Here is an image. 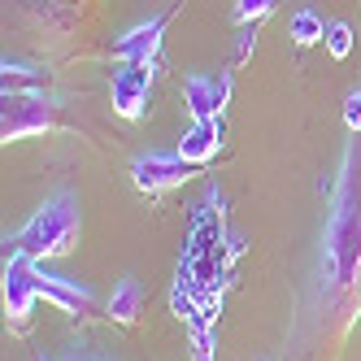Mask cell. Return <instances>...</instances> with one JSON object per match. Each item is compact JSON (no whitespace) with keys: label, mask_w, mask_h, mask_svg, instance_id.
<instances>
[{"label":"cell","mask_w":361,"mask_h":361,"mask_svg":"<svg viewBox=\"0 0 361 361\" xmlns=\"http://www.w3.org/2000/svg\"><path fill=\"white\" fill-rule=\"evenodd\" d=\"M178 9H183V0H174L170 9L152 13L148 22H140V27H131L126 35L114 39V61H140V66H157L161 57V44H166V31L170 22L178 18Z\"/></svg>","instance_id":"obj_4"},{"label":"cell","mask_w":361,"mask_h":361,"mask_svg":"<svg viewBox=\"0 0 361 361\" xmlns=\"http://www.w3.org/2000/svg\"><path fill=\"white\" fill-rule=\"evenodd\" d=\"M357 152L348 148L344 178L335 192V209L322 231V283L331 296H344L361 279V178H357Z\"/></svg>","instance_id":"obj_1"},{"label":"cell","mask_w":361,"mask_h":361,"mask_svg":"<svg viewBox=\"0 0 361 361\" xmlns=\"http://www.w3.org/2000/svg\"><path fill=\"white\" fill-rule=\"evenodd\" d=\"M57 126V109L48 105L44 96L35 92H13L5 96V114H0V140L13 144V140H27V135H44Z\"/></svg>","instance_id":"obj_3"},{"label":"cell","mask_w":361,"mask_h":361,"mask_svg":"<svg viewBox=\"0 0 361 361\" xmlns=\"http://www.w3.org/2000/svg\"><path fill=\"white\" fill-rule=\"evenodd\" d=\"M0 79H5V96H13V92H35V87L48 79V70L5 57V61H0Z\"/></svg>","instance_id":"obj_12"},{"label":"cell","mask_w":361,"mask_h":361,"mask_svg":"<svg viewBox=\"0 0 361 361\" xmlns=\"http://www.w3.org/2000/svg\"><path fill=\"white\" fill-rule=\"evenodd\" d=\"M288 35H292V44L309 48V44L326 39V27H322V18H318L314 9H296V13H292V27H288Z\"/></svg>","instance_id":"obj_13"},{"label":"cell","mask_w":361,"mask_h":361,"mask_svg":"<svg viewBox=\"0 0 361 361\" xmlns=\"http://www.w3.org/2000/svg\"><path fill=\"white\" fill-rule=\"evenodd\" d=\"M174 152L192 166H209L222 152V118H192V126L178 135Z\"/></svg>","instance_id":"obj_10"},{"label":"cell","mask_w":361,"mask_h":361,"mask_svg":"<svg viewBox=\"0 0 361 361\" xmlns=\"http://www.w3.org/2000/svg\"><path fill=\"white\" fill-rule=\"evenodd\" d=\"M140 309H144V288H140V279H118L114 283V296H109V318L118 326H131L140 318Z\"/></svg>","instance_id":"obj_11"},{"label":"cell","mask_w":361,"mask_h":361,"mask_svg":"<svg viewBox=\"0 0 361 361\" xmlns=\"http://www.w3.org/2000/svg\"><path fill=\"white\" fill-rule=\"evenodd\" d=\"M192 174H196V166L183 161L178 152H140V157L131 161V183L140 192H148V196L170 192V188H183Z\"/></svg>","instance_id":"obj_6"},{"label":"cell","mask_w":361,"mask_h":361,"mask_svg":"<svg viewBox=\"0 0 361 361\" xmlns=\"http://www.w3.org/2000/svg\"><path fill=\"white\" fill-rule=\"evenodd\" d=\"M279 0H235L231 5V18H235V27H262V22L274 13Z\"/></svg>","instance_id":"obj_14"},{"label":"cell","mask_w":361,"mask_h":361,"mask_svg":"<svg viewBox=\"0 0 361 361\" xmlns=\"http://www.w3.org/2000/svg\"><path fill=\"white\" fill-rule=\"evenodd\" d=\"M148 96H152V66L140 61H118L114 66V79H109V100H114V114L135 122L148 114Z\"/></svg>","instance_id":"obj_5"},{"label":"cell","mask_w":361,"mask_h":361,"mask_svg":"<svg viewBox=\"0 0 361 361\" xmlns=\"http://www.w3.org/2000/svg\"><path fill=\"white\" fill-rule=\"evenodd\" d=\"M231 92H235V83H231V74L218 70V74H188L183 79V105L192 118H222L226 105H231Z\"/></svg>","instance_id":"obj_8"},{"label":"cell","mask_w":361,"mask_h":361,"mask_svg":"<svg viewBox=\"0 0 361 361\" xmlns=\"http://www.w3.org/2000/svg\"><path fill=\"white\" fill-rule=\"evenodd\" d=\"M326 53L335 57V61H344L348 53H353V27L348 22H326Z\"/></svg>","instance_id":"obj_15"},{"label":"cell","mask_w":361,"mask_h":361,"mask_svg":"<svg viewBox=\"0 0 361 361\" xmlns=\"http://www.w3.org/2000/svg\"><path fill=\"white\" fill-rule=\"evenodd\" d=\"M35 279H39V300L57 305L61 314H74V318L92 314L96 296H92L87 288H79V279H66V274H48V270H44L39 262H35Z\"/></svg>","instance_id":"obj_9"},{"label":"cell","mask_w":361,"mask_h":361,"mask_svg":"<svg viewBox=\"0 0 361 361\" xmlns=\"http://www.w3.org/2000/svg\"><path fill=\"white\" fill-rule=\"evenodd\" d=\"M257 31H262V27H240V35H235V66L252 57V48H257Z\"/></svg>","instance_id":"obj_18"},{"label":"cell","mask_w":361,"mask_h":361,"mask_svg":"<svg viewBox=\"0 0 361 361\" xmlns=\"http://www.w3.org/2000/svg\"><path fill=\"white\" fill-rule=\"evenodd\" d=\"M344 126H348L353 135H361V87L344 96Z\"/></svg>","instance_id":"obj_17"},{"label":"cell","mask_w":361,"mask_h":361,"mask_svg":"<svg viewBox=\"0 0 361 361\" xmlns=\"http://www.w3.org/2000/svg\"><path fill=\"white\" fill-rule=\"evenodd\" d=\"M0 292H5V314L9 322H27L31 309L39 300V279H35V262L27 252H9L5 262V279H0Z\"/></svg>","instance_id":"obj_7"},{"label":"cell","mask_w":361,"mask_h":361,"mask_svg":"<svg viewBox=\"0 0 361 361\" xmlns=\"http://www.w3.org/2000/svg\"><path fill=\"white\" fill-rule=\"evenodd\" d=\"M79 231H83V209H79V196L70 188L53 192L39 209L18 226L13 235V252H27L31 262H53V257H70L74 244H79Z\"/></svg>","instance_id":"obj_2"},{"label":"cell","mask_w":361,"mask_h":361,"mask_svg":"<svg viewBox=\"0 0 361 361\" xmlns=\"http://www.w3.org/2000/svg\"><path fill=\"white\" fill-rule=\"evenodd\" d=\"M188 335H192V361H214V322H192L188 326Z\"/></svg>","instance_id":"obj_16"},{"label":"cell","mask_w":361,"mask_h":361,"mask_svg":"<svg viewBox=\"0 0 361 361\" xmlns=\"http://www.w3.org/2000/svg\"><path fill=\"white\" fill-rule=\"evenodd\" d=\"M57 361H100V357H92V353H70V357H57Z\"/></svg>","instance_id":"obj_19"}]
</instances>
